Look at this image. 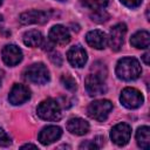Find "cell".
I'll return each instance as SVG.
<instances>
[{
    "mask_svg": "<svg viewBox=\"0 0 150 150\" xmlns=\"http://www.w3.org/2000/svg\"><path fill=\"white\" fill-rule=\"evenodd\" d=\"M50 18V13L46 11H38V9H32L23 12L19 20L22 25H32V23H38V25H43L46 23Z\"/></svg>",
    "mask_w": 150,
    "mask_h": 150,
    "instance_id": "obj_8",
    "label": "cell"
},
{
    "mask_svg": "<svg viewBox=\"0 0 150 150\" xmlns=\"http://www.w3.org/2000/svg\"><path fill=\"white\" fill-rule=\"evenodd\" d=\"M130 45L135 48H148L150 45V34L146 30H138L130 38Z\"/></svg>",
    "mask_w": 150,
    "mask_h": 150,
    "instance_id": "obj_17",
    "label": "cell"
},
{
    "mask_svg": "<svg viewBox=\"0 0 150 150\" xmlns=\"http://www.w3.org/2000/svg\"><path fill=\"white\" fill-rule=\"evenodd\" d=\"M142 73L141 64L135 57H123L116 64V75L124 81H131L139 77Z\"/></svg>",
    "mask_w": 150,
    "mask_h": 150,
    "instance_id": "obj_1",
    "label": "cell"
},
{
    "mask_svg": "<svg viewBox=\"0 0 150 150\" xmlns=\"http://www.w3.org/2000/svg\"><path fill=\"white\" fill-rule=\"evenodd\" d=\"M111 110H112V103L109 100H96L91 102L87 108L88 116L97 122L105 121Z\"/></svg>",
    "mask_w": 150,
    "mask_h": 150,
    "instance_id": "obj_4",
    "label": "cell"
},
{
    "mask_svg": "<svg viewBox=\"0 0 150 150\" xmlns=\"http://www.w3.org/2000/svg\"><path fill=\"white\" fill-rule=\"evenodd\" d=\"M2 60L7 66H16L22 60V52L15 45H6L2 49Z\"/></svg>",
    "mask_w": 150,
    "mask_h": 150,
    "instance_id": "obj_11",
    "label": "cell"
},
{
    "mask_svg": "<svg viewBox=\"0 0 150 150\" xmlns=\"http://www.w3.org/2000/svg\"><path fill=\"white\" fill-rule=\"evenodd\" d=\"M86 41L90 47H93L95 49H103V48H105V46L108 43V38L104 32L95 29V30H90L87 33Z\"/></svg>",
    "mask_w": 150,
    "mask_h": 150,
    "instance_id": "obj_15",
    "label": "cell"
},
{
    "mask_svg": "<svg viewBox=\"0 0 150 150\" xmlns=\"http://www.w3.org/2000/svg\"><path fill=\"white\" fill-rule=\"evenodd\" d=\"M12 143V139L11 137L7 135V132L0 128V146H8L11 145Z\"/></svg>",
    "mask_w": 150,
    "mask_h": 150,
    "instance_id": "obj_23",
    "label": "cell"
},
{
    "mask_svg": "<svg viewBox=\"0 0 150 150\" xmlns=\"http://www.w3.org/2000/svg\"><path fill=\"white\" fill-rule=\"evenodd\" d=\"M90 18L93 21L101 23V22H104L109 19V14L103 9H97V11H94V13L90 15Z\"/></svg>",
    "mask_w": 150,
    "mask_h": 150,
    "instance_id": "obj_21",
    "label": "cell"
},
{
    "mask_svg": "<svg viewBox=\"0 0 150 150\" xmlns=\"http://www.w3.org/2000/svg\"><path fill=\"white\" fill-rule=\"evenodd\" d=\"M49 40L53 42V43H56V45H67L69 41H70V34H69V30L62 26V25H55L50 28L49 30V35H48Z\"/></svg>",
    "mask_w": 150,
    "mask_h": 150,
    "instance_id": "obj_13",
    "label": "cell"
},
{
    "mask_svg": "<svg viewBox=\"0 0 150 150\" xmlns=\"http://www.w3.org/2000/svg\"><path fill=\"white\" fill-rule=\"evenodd\" d=\"M1 4H2V0H0V5H1Z\"/></svg>",
    "mask_w": 150,
    "mask_h": 150,
    "instance_id": "obj_30",
    "label": "cell"
},
{
    "mask_svg": "<svg viewBox=\"0 0 150 150\" xmlns=\"http://www.w3.org/2000/svg\"><path fill=\"white\" fill-rule=\"evenodd\" d=\"M120 1L130 8H136L142 4V0H120Z\"/></svg>",
    "mask_w": 150,
    "mask_h": 150,
    "instance_id": "obj_24",
    "label": "cell"
},
{
    "mask_svg": "<svg viewBox=\"0 0 150 150\" xmlns=\"http://www.w3.org/2000/svg\"><path fill=\"white\" fill-rule=\"evenodd\" d=\"M59 1H66V0H59Z\"/></svg>",
    "mask_w": 150,
    "mask_h": 150,
    "instance_id": "obj_31",
    "label": "cell"
},
{
    "mask_svg": "<svg viewBox=\"0 0 150 150\" xmlns=\"http://www.w3.org/2000/svg\"><path fill=\"white\" fill-rule=\"evenodd\" d=\"M67 59L73 67L81 68L86 64L88 56H87V52L84 50V48L76 45V46H73L67 52Z\"/></svg>",
    "mask_w": 150,
    "mask_h": 150,
    "instance_id": "obj_12",
    "label": "cell"
},
{
    "mask_svg": "<svg viewBox=\"0 0 150 150\" xmlns=\"http://www.w3.org/2000/svg\"><path fill=\"white\" fill-rule=\"evenodd\" d=\"M61 83L63 84L64 88L69 89V90H75L76 89V81L70 76V75H67V74H63L61 76Z\"/></svg>",
    "mask_w": 150,
    "mask_h": 150,
    "instance_id": "obj_22",
    "label": "cell"
},
{
    "mask_svg": "<svg viewBox=\"0 0 150 150\" xmlns=\"http://www.w3.org/2000/svg\"><path fill=\"white\" fill-rule=\"evenodd\" d=\"M120 101L125 108L136 109V108H138L143 104L144 97H143V95L139 90H137L135 88L127 87L122 90L121 96H120Z\"/></svg>",
    "mask_w": 150,
    "mask_h": 150,
    "instance_id": "obj_5",
    "label": "cell"
},
{
    "mask_svg": "<svg viewBox=\"0 0 150 150\" xmlns=\"http://www.w3.org/2000/svg\"><path fill=\"white\" fill-rule=\"evenodd\" d=\"M23 75H25L26 80H28L29 82L35 83V84H45L50 79L48 68L41 62L33 63L29 67H27L25 69Z\"/></svg>",
    "mask_w": 150,
    "mask_h": 150,
    "instance_id": "obj_2",
    "label": "cell"
},
{
    "mask_svg": "<svg viewBox=\"0 0 150 150\" xmlns=\"http://www.w3.org/2000/svg\"><path fill=\"white\" fill-rule=\"evenodd\" d=\"M36 111H38L39 117L45 121H59L62 116L60 104L54 98L43 100L38 105Z\"/></svg>",
    "mask_w": 150,
    "mask_h": 150,
    "instance_id": "obj_3",
    "label": "cell"
},
{
    "mask_svg": "<svg viewBox=\"0 0 150 150\" xmlns=\"http://www.w3.org/2000/svg\"><path fill=\"white\" fill-rule=\"evenodd\" d=\"M80 2L82 6H84L89 9L97 11V9L105 8L109 4V0H80Z\"/></svg>",
    "mask_w": 150,
    "mask_h": 150,
    "instance_id": "obj_20",
    "label": "cell"
},
{
    "mask_svg": "<svg viewBox=\"0 0 150 150\" xmlns=\"http://www.w3.org/2000/svg\"><path fill=\"white\" fill-rule=\"evenodd\" d=\"M49 59H50V61H52L54 64H56V66H61V63H62V57H61L60 53H57V52H54L53 54H50Z\"/></svg>",
    "mask_w": 150,
    "mask_h": 150,
    "instance_id": "obj_25",
    "label": "cell"
},
{
    "mask_svg": "<svg viewBox=\"0 0 150 150\" xmlns=\"http://www.w3.org/2000/svg\"><path fill=\"white\" fill-rule=\"evenodd\" d=\"M0 84H1V79H0Z\"/></svg>",
    "mask_w": 150,
    "mask_h": 150,
    "instance_id": "obj_32",
    "label": "cell"
},
{
    "mask_svg": "<svg viewBox=\"0 0 150 150\" xmlns=\"http://www.w3.org/2000/svg\"><path fill=\"white\" fill-rule=\"evenodd\" d=\"M22 40H23V43L26 46L35 48V47H40L42 45L43 36H42L41 32H39L36 29H32V30H28V32H26L23 34Z\"/></svg>",
    "mask_w": 150,
    "mask_h": 150,
    "instance_id": "obj_18",
    "label": "cell"
},
{
    "mask_svg": "<svg viewBox=\"0 0 150 150\" xmlns=\"http://www.w3.org/2000/svg\"><path fill=\"white\" fill-rule=\"evenodd\" d=\"M26 148H33V149H38V145L32 144V143H27V144H23V145L21 146V149H26Z\"/></svg>",
    "mask_w": 150,
    "mask_h": 150,
    "instance_id": "obj_28",
    "label": "cell"
},
{
    "mask_svg": "<svg viewBox=\"0 0 150 150\" xmlns=\"http://www.w3.org/2000/svg\"><path fill=\"white\" fill-rule=\"evenodd\" d=\"M97 148H98V145L96 144V142H91V141H86V142L80 144V149H84V150H87V149H97Z\"/></svg>",
    "mask_w": 150,
    "mask_h": 150,
    "instance_id": "obj_26",
    "label": "cell"
},
{
    "mask_svg": "<svg viewBox=\"0 0 150 150\" xmlns=\"http://www.w3.org/2000/svg\"><path fill=\"white\" fill-rule=\"evenodd\" d=\"M67 129L69 132H71L74 135L82 136L89 131V123L87 121H84L83 118L74 117L67 122Z\"/></svg>",
    "mask_w": 150,
    "mask_h": 150,
    "instance_id": "obj_16",
    "label": "cell"
},
{
    "mask_svg": "<svg viewBox=\"0 0 150 150\" xmlns=\"http://www.w3.org/2000/svg\"><path fill=\"white\" fill-rule=\"evenodd\" d=\"M142 59H143V61H144L145 64H149V53L148 52L142 55Z\"/></svg>",
    "mask_w": 150,
    "mask_h": 150,
    "instance_id": "obj_27",
    "label": "cell"
},
{
    "mask_svg": "<svg viewBox=\"0 0 150 150\" xmlns=\"http://www.w3.org/2000/svg\"><path fill=\"white\" fill-rule=\"evenodd\" d=\"M125 34H127V26L124 23H117L110 29L109 46L114 52H118L122 48Z\"/></svg>",
    "mask_w": 150,
    "mask_h": 150,
    "instance_id": "obj_9",
    "label": "cell"
},
{
    "mask_svg": "<svg viewBox=\"0 0 150 150\" xmlns=\"http://www.w3.org/2000/svg\"><path fill=\"white\" fill-rule=\"evenodd\" d=\"M86 90L90 96H98L107 93V84L104 83V79L96 75L89 74L84 80Z\"/></svg>",
    "mask_w": 150,
    "mask_h": 150,
    "instance_id": "obj_6",
    "label": "cell"
},
{
    "mask_svg": "<svg viewBox=\"0 0 150 150\" xmlns=\"http://www.w3.org/2000/svg\"><path fill=\"white\" fill-rule=\"evenodd\" d=\"M131 136V127L127 123H118L112 127L110 131V138L116 145H125Z\"/></svg>",
    "mask_w": 150,
    "mask_h": 150,
    "instance_id": "obj_7",
    "label": "cell"
},
{
    "mask_svg": "<svg viewBox=\"0 0 150 150\" xmlns=\"http://www.w3.org/2000/svg\"><path fill=\"white\" fill-rule=\"evenodd\" d=\"M136 141L138 146L142 149H148L150 144V129L146 125H143L136 131Z\"/></svg>",
    "mask_w": 150,
    "mask_h": 150,
    "instance_id": "obj_19",
    "label": "cell"
},
{
    "mask_svg": "<svg viewBox=\"0 0 150 150\" xmlns=\"http://www.w3.org/2000/svg\"><path fill=\"white\" fill-rule=\"evenodd\" d=\"M62 135V130L57 125H48L45 127L39 134V141L43 145H48L57 141Z\"/></svg>",
    "mask_w": 150,
    "mask_h": 150,
    "instance_id": "obj_14",
    "label": "cell"
},
{
    "mask_svg": "<svg viewBox=\"0 0 150 150\" xmlns=\"http://www.w3.org/2000/svg\"><path fill=\"white\" fill-rule=\"evenodd\" d=\"M29 98H30V90L28 89V87L20 83H15L8 94V101L13 105L22 104Z\"/></svg>",
    "mask_w": 150,
    "mask_h": 150,
    "instance_id": "obj_10",
    "label": "cell"
},
{
    "mask_svg": "<svg viewBox=\"0 0 150 150\" xmlns=\"http://www.w3.org/2000/svg\"><path fill=\"white\" fill-rule=\"evenodd\" d=\"M2 22H4V16L0 14V27H1V25H2Z\"/></svg>",
    "mask_w": 150,
    "mask_h": 150,
    "instance_id": "obj_29",
    "label": "cell"
}]
</instances>
